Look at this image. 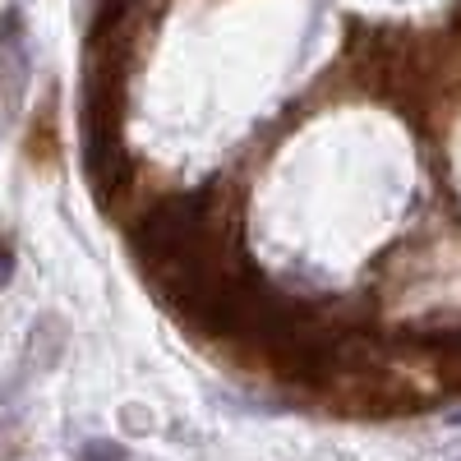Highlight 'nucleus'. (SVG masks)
Returning <instances> with one entry per match:
<instances>
[{"label": "nucleus", "mask_w": 461, "mask_h": 461, "mask_svg": "<svg viewBox=\"0 0 461 461\" xmlns=\"http://www.w3.org/2000/svg\"><path fill=\"white\" fill-rule=\"evenodd\" d=\"M84 461H130V452L121 443H111V438H93L84 447Z\"/></svg>", "instance_id": "2"}, {"label": "nucleus", "mask_w": 461, "mask_h": 461, "mask_svg": "<svg viewBox=\"0 0 461 461\" xmlns=\"http://www.w3.org/2000/svg\"><path fill=\"white\" fill-rule=\"evenodd\" d=\"M28 79V51H23V37H19V19H0V97L14 102L19 88Z\"/></svg>", "instance_id": "1"}, {"label": "nucleus", "mask_w": 461, "mask_h": 461, "mask_svg": "<svg viewBox=\"0 0 461 461\" xmlns=\"http://www.w3.org/2000/svg\"><path fill=\"white\" fill-rule=\"evenodd\" d=\"M10 282H14V245L0 236V291H5Z\"/></svg>", "instance_id": "3"}]
</instances>
